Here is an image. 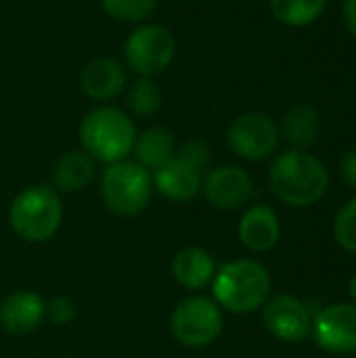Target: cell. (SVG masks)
I'll return each mask as SVG.
<instances>
[{
    "label": "cell",
    "instance_id": "obj_4",
    "mask_svg": "<svg viewBox=\"0 0 356 358\" xmlns=\"http://www.w3.org/2000/svg\"><path fill=\"white\" fill-rule=\"evenodd\" d=\"M63 206L57 191L48 185H34L23 189L10 203L8 222L13 231L29 241H48L61 227Z\"/></svg>",
    "mask_w": 356,
    "mask_h": 358
},
{
    "label": "cell",
    "instance_id": "obj_22",
    "mask_svg": "<svg viewBox=\"0 0 356 358\" xmlns=\"http://www.w3.org/2000/svg\"><path fill=\"white\" fill-rule=\"evenodd\" d=\"M103 10L118 21L141 23L157 8V0H101Z\"/></svg>",
    "mask_w": 356,
    "mask_h": 358
},
{
    "label": "cell",
    "instance_id": "obj_27",
    "mask_svg": "<svg viewBox=\"0 0 356 358\" xmlns=\"http://www.w3.org/2000/svg\"><path fill=\"white\" fill-rule=\"evenodd\" d=\"M344 23H346L348 31L356 38V0L344 2Z\"/></svg>",
    "mask_w": 356,
    "mask_h": 358
},
{
    "label": "cell",
    "instance_id": "obj_2",
    "mask_svg": "<svg viewBox=\"0 0 356 358\" xmlns=\"http://www.w3.org/2000/svg\"><path fill=\"white\" fill-rule=\"evenodd\" d=\"M214 300L233 315H250L266 304L271 275L256 260H233L216 271L212 279Z\"/></svg>",
    "mask_w": 356,
    "mask_h": 358
},
{
    "label": "cell",
    "instance_id": "obj_5",
    "mask_svg": "<svg viewBox=\"0 0 356 358\" xmlns=\"http://www.w3.org/2000/svg\"><path fill=\"white\" fill-rule=\"evenodd\" d=\"M153 174L136 162L109 164L101 178V197L115 216H138L151 201Z\"/></svg>",
    "mask_w": 356,
    "mask_h": 358
},
{
    "label": "cell",
    "instance_id": "obj_19",
    "mask_svg": "<svg viewBox=\"0 0 356 358\" xmlns=\"http://www.w3.org/2000/svg\"><path fill=\"white\" fill-rule=\"evenodd\" d=\"M321 132V117L313 105H296L283 120V136L294 149H306L317 143Z\"/></svg>",
    "mask_w": 356,
    "mask_h": 358
},
{
    "label": "cell",
    "instance_id": "obj_18",
    "mask_svg": "<svg viewBox=\"0 0 356 358\" xmlns=\"http://www.w3.org/2000/svg\"><path fill=\"white\" fill-rule=\"evenodd\" d=\"M94 178V159L86 151H67L52 170L55 187L63 193H78Z\"/></svg>",
    "mask_w": 356,
    "mask_h": 358
},
{
    "label": "cell",
    "instance_id": "obj_26",
    "mask_svg": "<svg viewBox=\"0 0 356 358\" xmlns=\"http://www.w3.org/2000/svg\"><path fill=\"white\" fill-rule=\"evenodd\" d=\"M340 172H342V178H344L353 189H356V149L355 151H350V153H346V155L342 157Z\"/></svg>",
    "mask_w": 356,
    "mask_h": 358
},
{
    "label": "cell",
    "instance_id": "obj_16",
    "mask_svg": "<svg viewBox=\"0 0 356 358\" xmlns=\"http://www.w3.org/2000/svg\"><path fill=\"white\" fill-rule=\"evenodd\" d=\"M172 275L185 289L197 292L212 283L216 275V262L212 254L197 245H187L172 258Z\"/></svg>",
    "mask_w": 356,
    "mask_h": 358
},
{
    "label": "cell",
    "instance_id": "obj_10",
    "mask_svg": "<svg viewBox=\"0 0 356 358\" xmlns=\"http://www.w3.org/2000/svg\"><path fill=\"white\" fill-rule=\"evenodd\" d=\"M315 342L336 355L356 352V304H334L313 321Z\"/></svg>",
    "mask_w": 356,
    "mask_h": 358
},
{
    "label": "cell",
    "instance_id": "obj_12",
    "mask_svg": "<svg viewBox=\"0 0 356 358\" xmlns=\"http://www.w3.org/2000/svg\"><path fill=\"white\" fill-rule=\"evenodd\" d=\"M126 82L128 76L124 65L111 57H99L88 61L80 73L82 92L97 103H109L120 96L126 88Z\"/></svg>",
    "mask_w": 356,
    "mask_h": 358
},
{
    "label": "cell",
    "instance_id": "obj_23",
    "mask_svg": "<svg viewBox=\"0 0 356 358\" xmlns=\"http://www.w3.org/2000/svg\"><path fill=\"white\" fill-rule=\"evenodd\" d=\"M334 235H336V241H338L346 252L356 254V197L353 201H348V203L340 210V214L336 216Z\"/></svg>",
    "mask_w": 356,
    "mask_h": 358
},
{
    "label": "cell",
    "instance_id": "obj_28",
    "mask_svg": "<svg viewBox=\"0 0 356 358\" xmlns=\"http://www.w3.org/2000/svg\"><path fill=\"white\" fill-rule=\"evenodd\" d=\"M348 292H350V298L356 302V277L350 281V285H348Z\"/></svg>",
    "mask_w": 356,
    "mask_h": 358
},
{
    "label": "cell",
    "instance_id": "obj_7",
    "mask_svg": "<svg viewBox=\"0 0 356 358\" xmlns=\"http://www.w3.org/2000/svg\"><path fill=\"white\" fill-rule=\"evenodd\" d=\"M170 329L178 344L187 348H206L222 334L220 306L204 296L185 298L170 317Z\"/></svg>",
    "mask_w": 356,
    "mask_h": 358
},
{
    "label": "cell",
    "instance_id": "obj_17",
    "mask_svg": "<svg viewBox=\"0 0 356 358\" xmlns=\"http://www.w3.org/2000/svg\"><path fill=\"white\" fill-rule=\"evenodd\" d=\"M132 153H134L138 166H143L149 172H155L176 155L174 153V136L170 134V130H166L162 126L147 128L141 134H136Z\"/></svg>",
    "mask_w": 356,
    "mask_h": 358
},
{
    "label": "cell",
    "instance_id": "obj_11",
    "mask_svg": "<svg viewBox=\"0 0 356 358\" xmlns=\"http://www.w3.org/2000/svg\"><path fill=\"white\" fill-rule=\"evenodd\" d=\"M264 325L277 340L298 344L308 338L313 329V319L302 300L281 294L266 302Z\"/></svg>",
    "mask_w": 356,
    "mask_h": 358
},
{
    "label": "cell",
    "instance_id": "obj_15",
    "mask_svg": "<svg viewBox=\"0 0 356 358\" xmlns=\"http://www.w3.org/2000/svg\"><path fill=\"white\" fill-rule=\"evenodd\" d=\"M281 237V224L273 208L252 206L239 222V239L252 252H269Z\"/></svg>",
    "mask_w": 356,
    "mask_h": 358
},
{
    "label": "cell",
    "instance_id": "obj_1",
    "mask_svg": "<svg viewBox=\"0 0 356 358\" xmlns=\"http://www.w3.org/2000/svg\"><path fill=\"white\" fill-rule=\"evenodd\" d=\"M269 182L273 193L283 203L308 208L325 195L329 187V174L319 157L300 149H292L273 162Z\"/></svg>",
    "mask_w": 356,
    "mask_h": 358
},
{
    "label": "cell",
    "instance_id": "obj_9",
    "mask_svg": "<svg viewBox=\"0 0 356 358\" xmlns=\"http://www.w3.org/2000/svg\"><path fill=\"white\" fill-rule=\"evenodd\" d=\"M201 189L206 199L225 212L243 208L254 195V182L250 174L237 166H218L208 170Z\"/></svg>",
    "mask_w": 356,
    "mask_h": 358
},
{
    "label": "cell",
    "instance_id": "obj_20",
    "mask_svg": "<svg viewBox=\"0 0 356 358\" xmlns=\"http://www.w3.org/2000/svg\"><path fill=\"white\" fill-rule=\"evenodd\" d=\"M327 6V0H271L273 15L290 25V27H304L317 21Z\"/></svg>",
    "mask_w": 356,
    "mask_h": 358
},
{
    "label": "cell",
    "instance_id": "obj_8",
    "mask_svg": "<svg viewBox=\"0 0 356 358\" xmlns=\"http://www.w3.org/2000/svg\"><path fill=\"white\" fill-rule=\"evenodd\" d=\"M227 143L235 155L258 162L275 153L279 145V128L266 113L248 111L229 126Z\"/></svg>",
    "mask_w": 356,
    "mask_h": 358
},
{
    "label": "cell",
    "instance_id": "obj_13",
    "mask_svg": "<svg viewBox=\"0 0 356 358\" xmlns=\"http://www.w3.org/2000/svg\"><path fill=\"white\" fill-rule=\"evenodd\" d=\"M44 319L46 304L38 294L29 289L13 292L0 304V325L10 336H27L36 331Z\"/></svg>",
    "mask_w": 356,
    "mask_h": 358
},
{
    "label": "cell",
    "instance_id": "obj_25",
    "mask_svg": "<svg viewBox=\"0 0 356 358\" xmlns=\"http://www.w3.org/2000/svg\"><path fill=\"white\" fill-rule=\"evenodd\" d=\"M76 317H78V306L67 296H57L46 304V319L59 327L73 323Z\"/></svg>",
    "mask_w": 356,
    "mask_h": 358
},
{
    "label": "cell",
    "instance_id": "obj_21",
    "mask_svg": "<svg viewBox=\"0 0 356 358\" xmlns=\"http://www.w3.org/2000/svg\"><path fill=\"white\" fill-rule=\"evenodd\" d=\"M128 109L136 117H151L162 109L164 94L153 78H136L128 88Z\"/></svg>",
    "mask_w": 356,
    "mask_h": 358
},
{
    "label": "cell",
    "instance_id": "obj_6",
    "mask_svg": "<svg viewBox=\"0 0 356 358\" xmlns=\"http://www.w3.org/2000/svg\"><path fill=\"white\" fill-rule=\"evenodd\" d=\"M176 55L172 31L159 23L138 25L124 44L126 65L138 78H153L170 67Z\"/></svg>",
    "mask_w": 356,
    "mask_h": 358
},
{
    "label": "cell",
    "instance_id": "obj_3",
    "mask_svg": "<svg viewBox=\"0 0 356 358\" xmlns=\"http://www.w3.org/2000/svg\"><path fill=\"white\" fill-rule=\"evenodd\" d=\"M136 128L128 113L103 105L92 109L80 124V143L84 151L99 162L115 164L132 153Z\"/></svg>",
    "mask_w": 356,
    "mask_h": 358
},
{
    "label": "cell",
    "instance_id": "obj_14",
    "mask_svg": "<svg viewBox=\"0 0 356 358\" xmlns=\"http://www.w3.org/2000/svg\"><path fill=\"white\" fill-rule=\"evenodd\" d=\"M201 182H204V174L191 164H187L185 159H180L178 155H174L166 166L153 172L155 191L162 197L178 203L197 197V193L201 191Z\"/></svg>",
    "mask_w": 356,
    "mask_h": 358
},
{
    "label": "cell",
    "instance_id": "obj_24",
    "mask_svg": "<svg viewBox=\"0 0 356 358\" xmlns=\"http://www.w3.org/2000/svg\"><path fill=\"white\" fill-rule=\"evenodd\" d=\"M180 159H185L187 164H191L193 168H197L201 174H206L210 170V164H212V151H210V145L199 141V138H193V141H187L178 153H176Z\"/></svg>",
    "mask_w": 356,
    "mask_h": 358
}]
</instances>
